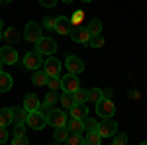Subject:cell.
Instances as JSON below:
<instances>
[{
  "mask_svg": "<svg viewBox=\"0 0 147 145\" xmlns=\"http://www.w3.org/2000/svg\"><path fill=\"white\" fill-rule=\"evenodd\" d=\"M96 114L100 116V118H112L114 114H116V104H114V100H110V98H102V100L96 102Z\"/></svg>",
  "mask_w": 147,
  "mask_h": 145,
  "instance_id": "6da1fadb",
  "label": "cell"
},
{
  "mask_svg": "<svg viewBox=\"0 0 147 145\" xmlns=\"http://www.w3.org/2000/svg\"><path fill=\"white\" fill-rule=\"evenodd\" d=\"M35 51H39L41 55H53L57 51V43L51 39V37H39L37 41H35Z\"/></svg>",
  "mask_w": 147,
  "mask_h": 145,
  "instance_id": "7a4b0ae2",
  "label": "cell"
},
{
  "mask_svg": "<svg viewBox=\"0 0 147 145\" xmlns=\"http://www.w3.org/2000/svg\"><path fill=\"white\" fill-rule=\"evenodd\" d=\"M43 65V59H41V53L39 51H28L24 55V67L30 69V71H37V69Z\"/></svg>",
  "mask_w": 147,
  "mask_h": 145,
  "instance_id": "3957f363",
  "label": "cell"
},
{
  "mask_svg": "<svg viewBox=\"0 0 147 145\" xmlns=\"http://www.w3.org/2000/svg\"><path fill=\"white\" fill-rule=\"evenodd\" d=\"M61 88L65 92H71L75 94L77 90L80 88V82H79V75H73V73H67L65 77L61 78Z\"/></svg>",
  "mask_w": 147,
  "mask_h": 145,
  "instance_id": "277c9868",
  "label": "cell"
},
{
  "mask_svg": "<svg viewBox=\"0 0 147 145\" xmlns=\"http://www.w3.org/2000/svg\"><path fill=\"white\" fill-rule=\"evenodd\" d=\"M28 123H30V127H34V129H43L47 123V116L45 114H41L39 110H34L28 114Z\"/></svg>",
  "mask_w": 147,
  "mask_h": 145,
  "instance_id": "5b68a950",
  "label": "cell"
},
{
  "mask_svg": "<svg viewBox=\"0 0 147 145\" xmlns=\"http://www.w3.org/2000/svg\"><path fill=\"white\" fill-rule=\"evenodd\" d=\"M102 137H112L118 132V123L114 122L112 118H102V122L98 123V129H96Z\"/></svg>",
  "mask_w": 147,
  "mask_h": 145,
  "instance_id": "8992f818",
  "label": "cell"
},
{
  "mask_svg": "<svg viewBox=\"0 0 147 145\" xmlns=\"http://www.w3.org/2000/svg\"><path fill=\"white\" fill-rule=\"evenodd\" d=\"M43 71L47 73V77H59L61 75V61L57 59V57L49 55L43 61Z\"/></svg>",
  "mask_w": 147,
  "mask_h": 145,
  "instance_id": "52a82bcc",
  "label": "cell"
},
{
  "mask_svg": "<svg viewBox=\"0 0 147 145\" xmlns=\"http://www.w3.org/2000/svg\"><path fill=\"white\" fill-rule=\"evenodd\" d=\"M24 37H26L28 41L35 43V41L41 37V26L37 22H28L26 24V30H24Z\"/></svg>",
  "mask_w": 147,
  "mask_h": 145,
  "instance_id": "ba28073f",
  "label": "cell"
},
{
  "mask_svg": "<svg viewBox=\"0 0 147 145\" xmlns=\"http://www.w3.org/2000/svg\"><path fill=\"white\" fill-rule=\"evenodd\" d=\"M67 114L63 110H49L47 114V122L49 125H53V127H61V125H67Z\"/></svg>",
  "mask_w": 147,
  "mask_h": 145,
  "instance_id": "9c48e42d",
  "label": "cell"
},
{
  "mask_svg": "<svg viewBox=\"0 0 147 145\" xmlns=\"http://www.w3.org/2000/svg\"><path fill=\"white\" fill-rule=\"evenodd\" d=\"M69 35H71V39L77 41V43H88V41H90V32H88L86 28H82V26H75Z\"/></svg>",
  "mask_w": 147,
  "mask_h": 145,
  "instance_id": "30bf717a",
  "label": "cell"
},
{
  "mask_svg": "<svg viewBox=\"0 0 147 145\" xmlns=\"http://www.w3.org/2000/svg\"><path fill=\"white\" fill-rule=\"evenodd\" d=\"M65 67L69 69V73H73V75H80V73L84 71V63H82L77 55H69L67 59H65Z\"/></svg>",
  "mask_w": 147,
  "mask_h": 145,
  "instance_id": "8fae6325",
  "label": "cell"
},
{
  "mask_svg": "<svg viewBox=\"0 0 147 145\" xmlns=\"http://www.w3.org/2000/svg\"><path fill=\"white\" fill-rule=\"evenodd\" d=\"M71 30H73L71 18H67V16H59V18H55V32L59 35H69Z\"/></svg>",
  "mask_w": 147,
  "mask_h": 145,
  "instance_id": "7c38bea8",
  "label": "cell"
},
{
  "mask_svg": "<svg viewBox=\"0 0 147 145\" xmlns=\"http://www.w3.org/2000/svg\"><path fill=\"white\" fill-rule=\"evenodd\" d=\"M0 59L4 61V65H16L18 63V53H16V49L6 45V47L0 49Z\"/></svg>",
  "mask_w": 147,
  "mask_h": 145,
  "instance_id": "4fadbf2b",
  "label": "cell"
},
{
  "mask_svg": "<svg viewBox=\"0 0 147 145\" xmlns=\"http://www.w3.org/2000/svg\"><path fill=\"white\" fill-rule=\"evenodd\" d=\"M71 118H79V120H84L86 116H88V108H86V104H82V102H75L71 108Z\"/></svg>",
  "mask_w": 147,
  "mask_h": 145,
  "instance_id": "5bb4252c",
  "label": "cell"
},
{
  "mask_svg": "<svg viewBox=\"0 0 147 145\" xmlns=\"http://www.w3.org/2000/svg\"><path fill=\"white\" fill-rule=\"evenodd\" d=\"M39 106H41V102H39V98L35 96V94H26L24 96V108L28 112H34V110H39Z\"/></svg>",
  "mask_w": 147,
  "mask_h": 145,
  "instance_id": "9a60e30c",
  "label": "cell"
},
{
  "mask_svg": "<svg viewBox=\"0 0 147 145\" xmlns=\"http://www.w3.org/2000/svg\"><path fill=\"white\" fill-rule=\"evenodd\" d=\"M67 127L71 134H84V122L82 120H79V118H71V120H67Z\"/></svg>",
  "mask_w": 147,
  "mask_h": 145,
  "instance_id": "2e32d148",
  "label": "cell"
},
{
  "mask_svg": "<svg viewBox=\"0 0 147 145\" xmlns=\"http://www.w3.org/2000/svg\"><path fill=\"white\" fill-rule=\"evenodd\" d=\"M69 127L67 125H61V127H55V132H53V141L55 143H65L67 141V137H69Z\"/></svg>",
  "mask_w": 147,
  "mask_h": 145,
  "instance_id": "e0dca14e",
  "label": "cell"
},
{
  "mask_svg": "<svg viewBox=\"0 0 147 145\" xmlns=\"http://www.w3.org/2000/svg\"><path fill=\"white\" fill-rule=\"evenodd\" d=\"M12 114H14V123L22 125L24 122H28V114L30 112L26 110V108H12Z\"/></svg>",
  "mask_w": 147,
  "mask_h": 145,
  "instance_id": "ac0fdd59",
  "label": "cell"
},
{
  "mask_svg": "<svg viewBox=\"0 0 147 145\" xmlns=\"http://www.w3.org/2000/svg\"><path fill=\"white\" fill-rule=\"evenodd\" d=\"M10 123H14V114H12V108H0V125L8 127Z\"/></svg>",
  "mask_w": 147,
  "mask_h": 145,
  "instance_id": "d6986e66",
  "label": "cell"
},
{
  "mask_svg": "<svg viewBox=\"0 0 147 145\" xmlns=\"http://www.w3.org/2000/svg\"><path fill=\"white\" fill-rule=\"evenodd\" d=\"M49 77H47L45 71H34V75H32V82H34L35 86H45Z\"/></svg>",
  "mask_w": 147,
  "mask_h": 145,
  "instance_id": "ffe728a7",
  "label": "cell"
},
{
  "mask_svg": "<svg viewBox=\"0 0 147 145\" xmlns=\"http://www.w3.org/2000/svg\"><path fill=\"white\" fill-rule=\"evenodd\" d=\"M2 35H4V39H6L8 43H18V41H20V32H18L16 28H6V30L2 32Z\"/></svg>",
  "mask_w": 147,
  "mask_h": 145,
  "instance_id": "44dd1931",
  "label": "cell"
},
{
  "mask_svg": "<svg viewBox=\"0 0 147 145\" xmlns=\"http://www.w3.org/2000/svg\"><path fill=\"white\" fill-rule=\"evenodd\" d=\"M102 139H104V137H102L96 129H94V132H86V134H84V143H86V145H100Z\"/></svg>",
  "mask_w": 147,
  "mask_h": 145,
  "instance_id": "7402d4cb",
  "label": "cell"
},
{
  "mask_svg": "<svg viewBox=\"0 0 147 145\" xmlns=\"http://www.w3.org/2000/svg\"><path fill=\"white\" fill-rule=\"evenodd\" d=\"M12 88V77L8 73L0 71V92H8Z\"/></svg>",
  "mask_w": 147,
  "mask_h": 145,
  "instance_id": "603a6c76",
  "label": "cell"
},
{
  "mask_svg": "<svg viewBox=\"0 0 147 145\" xmlns=\"http://www.w3.org/2000/svg\"><path fill=\"white\" fill-rule=\"evenodd\" d=\"M86 30L90 32V35H96V34H102V22L98 18H92L88 26H86Z\"/></svg>",
  "mask_w": 147,
  "mask_h": 145,
  "instance_id": "cb8c5ba5",
  "label": "cell"
},
{
  "mask_svg": "<svg viewBox=\"0 0 147 145\" xmlns=\"http://www.w3.org/2000/svg\"><path fill=\"white\" fill-rule=\"evenodd\" d=\"M104 98V90H100V88H90L88 90V102H96L98 100H102Z\"/></svg>",
  "mask_w": 147,
  "mask_h": 145,
  "instance_id": "d4e9b609",
  "label": "cell"
},
{
  "mask_svg": "<svg viewBox=\"0 0 147 145\" xmlns=\"http://www.w3.org/2000/svg\"><path fill=\"white\" fill-rule=\"evenodd\" d=\"M65 143L69 145H84V135H80V134H69L67 137V141Z\"/></svg>",
  "mask_w": 147,
  "mask_h": 145,
  "instance_id": "484cf974",
  "label": "cell"
},
{
  "mask_svg": "<svg viewBox=\"0 0 147 145\" xmlns=\"http://www.w3.org/2000/svg\"><path fill=\"white\" fill-rule=\"evenodd\" d=\"M59 102H61V106H63V108H67V110H69V108L75 104V96H73L71 92H65V94L59 98Z\"/></svg>",
  "mask_w": 147,
  "mask_h": 145,
  "instance_id": "4316f807",
  "label": "cell"
},
{
  "mask_svg": "<svg viewBox=\"0 0 147 145\" xmlns=\"http://www.w3.org/2000/svg\"><path fill=\"white\" fill-rule=\"evenodd\" d=\"M88 45H90V47H94V49H100L102 45H104V37H102V34L90 35V41H88Z\"/></svg>",
  "mask_w": 147,
  "mask_h": 145,
  "instance_id": "83f0119b",
  "label": "cell"
},
{
  "mask_svg": "<svg viewBox=\"0 0 147 145\" xmlns=\"http://www.w3.org/2000/svg\"><path fill=\"white\" fill-rule=\"evenodd\" d=\"M82 122H84V134H86V132H94V129H98V122L92 120V118H88V116H86Z\"/></svg>",
  "mask_w": 147,
  "mask_h": 145,
  "instance_id": "f1b7e54d",
  "label": "cell"
},
{
  "mask_svg": "<svg viewBox=\"0 0 147 145\" xmlns=\"http://www.w3.org/2000/svg\"><path fill=\"white\" fill-rule=\"evenodd\" d=\"M73 96H75V102H82V104H84V102H88V90L79 88Z\"/></svg>",
  "mask_w": 147,
  "mask_h": 145,
  "instance_id": "f546056e",
  "label": "cell"
},
{
  "mask_svg": "<svg viewBox=\"0 0 147 145\" xmlns=\"http://www.w3.org/2000/svg\"><path fill=\"white\" fill-rule=\"evenodd\" d=\"M82 16H84V12H82V10H75V12H73V16H71V24H73V28H75V26H80Z\"/></svg>",
  "mask_w": 147,
  "mask_h": 145,
  "instance_id": "4dcf8cb0",
  "label": "cell"
},
{
  "mask_svg": "<svg viewBox=\"0 0 147 145\" xmlns=\"http://www.w3.org/2000/svg\"><path fill=\"white\" fill-rule=\"evenodd\" d=\"M112 143L114 145H125L127 143V135L125 134H114L112 135Z\"/></svg>",
  "mask_w": 147,
  "mask_h": 145,
  "instance_id": "1f68e13d",
  "label": "cell"
},
{
  "mask_svg": "<svg viewBox=\"0 0 147 145\" xmlns=\"http://www.w3.org/2000/svg\"><path fill=\"white\" fill-rule=\"evenodd\" d=\"M12 143L14 145H28L30 141H28V137L24 134H14V137H12Z\"/></svg>",
  "mask_w": 147,
  "mask_h": 145,
  "instance_id": "d6a6232c",
  "label": "cell"
},
{
  "mask_svg": "<svg viewBox=\"0 0 147 145\" xmlns=\"http://www.w3.org/2000/svg\"><path fill=\"white\" fill-rule=\"evenodd\" d=\"M47 86H49L51 90H59V88H61V78H59V77H49Z\"/></svg>",
  "mask_w": 147,
  "mask_h": 145,
  "instance_id": "836d02e7",
  "label": "cell"
},
{
  "mask_svg": "<svg viewBox=\"0 0 147 145\" xmlns=\"http://www.w3.org/2000/svg\"><path fill=\"white\" fill-rule=\"evenodd\" d=\"M55 102H59V96L55 94V90H49L45 96V104H49V106H53Z\"/></svg>",
  "mask_w": 147,
  "mask_h": 145,
  "instance_id": "e575fe53",
  "label": "cell"
},
{
  "mask_svg": "<svg viewBox=\"0 0 147 145\" xmlns=\"http://www.w3.org/2000/svg\"><path fill=\"white\" fill-rule=\"evenodd\" d=\"M43 28H47V30H55V20L53 18H43Z\"/></svg>",
  "mask_w": 147,
  "mask_h": 145,
  "instance_id": "d590c367",
  "label": "cell"
},
{
  "mask_svg": "<svg viewBox=\"0 0 147 145\" xmlns=\"http://www.w3.org/2000/svg\"><path fill=\"white\" fill-rule=\"evenodd\" d=\"M6 141H8V129L0 125V143H6Z\"/></svg>",
  "mask_w": 147,
  "mask_h": 145,
  "instance_id": "8d00e7d4",
  "label": "cell"
},
{
  "mask_svg": "<svg viewBox=\"0 0 147 145\" xmlns=\"http://www.w3.org/2000/svg\"><path fill=\"white\" fill-rule=\"evenodd\" d=\"M39 4L45 6V8H53V6L57 4V0H39Z\"/></svg>",
  "mask_w": 147,
  "mask_h": 145,
  "instance_id": "74e56055",
  "label": "cell"
},
{
  "mask_svg": "<svg viewBox=\"0 0 147 145\" xmlns=\"http://www.w3.org/2000/svg\"><path fill=\"white\" fill-rule=\"evenodd\" d=\"M49 110H51V106H49V104H45V102L39 106V112H41V114H45V116L49 114Z\"/></svg>",
  "mask_w": 147,
  "mask_h": 145,
  "instance_id": "f35d334b",
  "label": "cell"
},
{
  "mask_svg": "<svg viewBox=\"0 0 147 145\" xmlns=\"http://www.w3.org/2000/svg\"><path fill=\"white\" fill-rule=\"evenodd\" d=\"M127 96H129V98H139V92H137V90H134V92H127Z\"/></svg>",
  "mask_w": 147,
  "mask_h": 145,
  "instance_id": "ab89813d",
  "label": "cell"
},
{
  "mask_svg": "<svg viewBox=\"0 0 147 145\" xmlns=\"http://www.w3.org/2000/svg\"><path fill=\"white\" fill-rule=\"evenodd\" d=\"M104 96H106V98H110V96H112V88H106V90H104Z\"/></svg>",
  "mask_w": 147,
  "mask_h": 145,
  "instance_id": "60d3db41",
  "label": "cell"
},
{
  "mask_svg": "<svg viewBox=\"0 0 147 145\" xmlns=\"http://www.w3.org/2000/svg\"><path fill=\"white\" fill-rule=\"evenodd\" d=\"M12 0H0V4H10Z\"/></svg>",
  "mask_w": 147,
  "mask_h": 145,
  "instance_id": "b9f144b4",
  "label": "cell"
},
{
  "mask_svg": "<svg viewBox=\"0 0 147 145\" xmlns=\"http://www.w3.org/2000/svg\"><path fill=\"white\" fill-rule=\"evenodd\" d=\"M0 30H4V22L2 20H0Z\"/></svg>",
  "mask_w": 147,
  "mask_h": 145,
  "instance_id": "7bdbcfd3",
  "label": "cell"
},
{
  "mask_svg": "<svg viewBox=\"0 0 147 145\" xmlns=\"http://www.w3.org/2000/svg\"><path fill=\"white\" fill-rule=\"evenodd\" d=\"M2 65H4V61H2V59H0V71H2Z\"/></svg>",
  "mask_w": 147,
  "mask_h": 145,
  "instance_id": "ee69618b",
  "label": "cell"
},
{
  "mask_svg": "<svg viewBox=\"0 0 147 145\" xmlns=\"http://www.w3.org/2000/svg\"><path fill=\"white\" fill-rule=\"evenodd\" d=\"M2 39H4V35H2V30H0V41H2Z\"/></svg>",
  "mask_w": 147,
  "mask_h": 145,
  "instance_id": "f6af8a7d",
  "label": "cell"
},
{
  "mask_svg": "<svg viewBox=\"0 0 147 145\" xmlns=\"http://www.w3.org/2000/svg\"><path fill=\"white\" fill-rule=\"evenodd\" d=\"M63 2H65V4H71V2H73V0H63Z\"/></svg>",
  "mask_w": 147,
  "mask_h": 145,
  "instance_id": "bcb514c9",
  "label": "cell"
},
{
  "mask_svg": "<svg viewBox=\"0 0 147 145\" xmlns=\"http://www.w3.org/2000/svg\"><path fill=\"white\" fill-rule=\"evenodd\" d=\"M82 2H92V0H82Z\"/></svg>",
  "mask_w": 147,
  "mask_h": 145,
  "instance_id": "7dc6e473",
  "label": "cell"
}]
</instances>
